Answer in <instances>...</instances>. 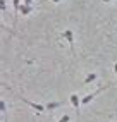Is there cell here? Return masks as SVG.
<instances>
[{
	"instance_id": "1",
	"label": "cell",
	"mask_w": 117,
	"mask_h": 122,
	"mask_svg": "<svg viewBox=\"0 0 117 122\" xmlns=\"http://www.w3.org/2000/svg\"><path fill=\"white\" fill-rule=\"evenodd\" d=\"M62 36L67 40V43H69V46H71V52H72V55H76V50H74V35H72V31L71 29H67V31H64L62 33Z\"/></svg>"
},
{
	"instance_id": "2",
	"label": "cell",
	"mask_w": 117,
	"mask_h": 122,
	"mask_svg": "<svg viewBox=\"0 0 117 122\" xmlns=\"http://www.w3.org/2000/svg\"><path fill=\"white\" fill-rule=\"evenodd\" d=\"M105 88H108V86H105ZM105 88H98L96 91H93V93H90V95H86L85 98H83V102H81V103H83V105H88V103H90L91 100H93V98H95V96H96L98 93H102V91H103Z\"/></svg>"
},
{
	"instance_id": "3",
	"label": "cell",
	"mask_w": 117,
	"mask_h": 122,
	"mask_svg": "<svg viewBox=\"0 0 117 122\" xmlns=\"http://www.w3.org/2000/svg\"><path fill=\"white\" fill-rule=\"evenodd\" d=\"M22 102H24V103H28L29 107H31V108H35L36 112H43V110L47 108L45 105H36V103H33V102H29V100H26V98H22Z\"/></svg>"
},
{
	"instance_id": "4",
	"label": "cell",
	"mask_w": 117,
	"mask_h": 122,
	"mask_svg": "<svg viewBox=\"0 0 117 122\" xmlns=\"http://www.w3.org/2000/svg\"><path fill=\"white\" fill-rule=\"evenodd\" d=\"M71 105L74 107V110L79 113V98H78V95H76V93H72V95H71Z\"/></svg>"
},
{
	"instance_id": "5",
	"label": "cell",
	"mask_w": 117,
	"mask_h": 122,
	"mask_svg": "<svg viewBox=\"0 0 117 122\" xmlns=\"http://www.w3.org/2000/svg\"><path fill=\"white\" fill-rule=\"evenodd\" d=\"M12 5H14V22H17V12L21 7V0H12Z\"/></svg>"
},
{
	"instance_id": "6",
	"label": "cell",
	"mask_w": 117,
	"mask_h": 122,
	"mask_svg": "<svg viewBox=\"0 0 117 122\" xmlns=\"http://www.w3.org/2000/svg\"><path fill=\"white\" fill-rule=\"evenodd\" d=\"M31 10H33V7L28 5V4H21V7H19V12H21L22 15H28Z\"/></svg>"
},
{
	"instance_id": "7",
	"label": "cell",
	"mask_w": 117,
	"mask_h": 122,
	"mask_svg": "<svg viewBox=\"0 0 117 122\" xmlns=\"http://www.w3.org/2000/svg\"><path fill=\"white\" fill-rule=\"evenodd\" d=\"M60 105H62L60 102H52V103H47L45 107H47L48 110H53V108H58V107H60Z\"/></svg>"
},
{
	"instance_id": "8",
	"label": "cell",
	"mask_w": 117,
	"mask_h": 122,
	"mask_svg": "<svg viewBox=\"0 0 117 122\" xmlns=\"http://www.w3.org/2000/svg\"><path fill=\"white\" fill-rule=\"evenodd\" d=\"M95 79H96V74H93V72H91V74H88V76H86L85 83H91V81H95Z\"/></svg>"
},
{
	"instance_id": "9",
	"label": "cell",
	"mask_w": 117,
	"mask_h": 122,
	"mask_svg": "<svg viewBox=\"0 0 117 122\" xmlns=\"http://www.w3.org/2000/svg\"><path fill=\"white\" fill-rule=\"evenodd\" d=\"M5 108H7L5 107V102H0V110H2V115L4 117H5Z\"/></svg>"
},
{
	"instance_id": "10",
	"label": "cell",
	"mask_w": 117,
	"mask_h": 122,
	"mask_svg": "<svg viewBox=\"0 0 117 122\" xmlns=\"http://www.w3.org/2000/svg\"><path fill=\"white\" fill-rule=\"evenodd\" d=\"M69 120H71V117H69V115H64L60 120H58V122H69Z\"/></svg>"
},
{
	"instance_id": "11",
	"label": "cell",
	"mask_w": 117,
	"mask_h": 122,
	"mask_svg": "<svg viewBox=\"0 0 117 122\" xmlns=\"http://www.w3.org/2000/svg\"><path fill=\"white\" fill-rule=\"evenodd\" d=\"M0 7H2V10L7 9V5H5V0H0Z\"/></svg>"
},
{
	"instance_id": "12",
	"label": "cell",
	"mask_w": 117,
	"mask_h": 122,
	"mask_svg": "<svg viewBox=\"0 0 117 122\" xmlns=\"http://www.w3.org/2000/svg\"><path fill=\"white\" fill-rule=\"evenodd\" d=\"M31 2L33 0H24V4H28V5H31Z\"/></svg>"
},
{
	"instance_id": "13",
	"label": "cell",
	"mask_w": 117,
	"mask_h": 122,
	"mask_svg": "<svg viewBox=\"0 0 117 122\" xmlns=\"http://www.w3.org/2000/svg\"><path fill=\"white\" fill-rule=\"evenodd\" d=\"M114 69H115V74H117V64H115V66H114Z\"/></svg>"
},
{
	"instance_id": "14",
	"label": "cell",
	"mask_w": 117,
	"mask_h": 122,
	"mask_svg": "<svg viewBox=\"0 0 117 122\" xmlns=\"http://www.w3.org/2000/svg\"><path fill=\"white\" fill-rule=\"evenodd\" d=\"M102 2H114V0H102Z\"/></svg>"
},
{
	"instance_id": "15",
	"label": "cell",
	"mask_w": 117,
	"mask_h": 122,
	"mask_svg": "<svg viewBox=\"0 0 117 122\" xmlns=\"http://www.w3.org/2000/svg\"><path fill=\"white\" fill-rule=\"evenodd\" d=\"M53 2H55V4H57V2H60V0H53Z\"/></svg>"
}]
</instances>
